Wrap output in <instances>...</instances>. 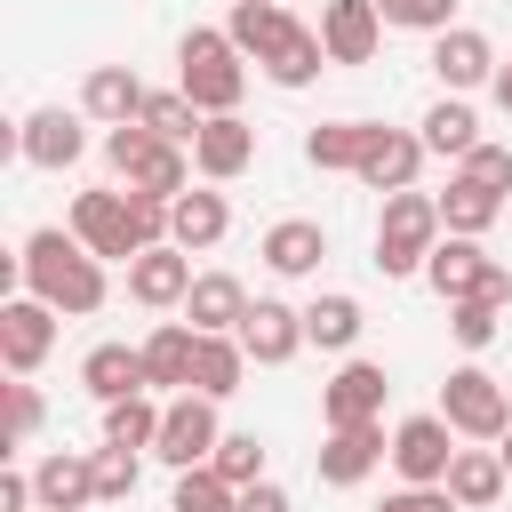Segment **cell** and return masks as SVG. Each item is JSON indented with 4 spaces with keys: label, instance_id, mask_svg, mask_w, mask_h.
Segmentation results:
<instances>
[{
    "label": "cell",
    "instance_id": "cell-1",
    "mask_svg": "<svg viewBox=\"0 0 512 512\" xmlns=\"http://www.w3.org/2000/svg\"><path fill=\"white\" fill-rule=\"evenodd\" d=\"M16 288H24V296H40V304H48V312H64V320L104 312V296H112L104 256H88V248L72 240V224H40V232L24 240V256H16Z\"/></svg>",
    "mask_w": 512,
    "mask_h": 512
},
{
    "label": "cell",
    "instance_id": "cell-2",
    "mask_svg": "<svg viewBox=\"0 0 512 512\" xmlns=\"http://www.w3.org/2000/svg\"><path fill=\"white\" fill-rule=\"evenodd\" d=\"M224 32H232V48H240L272 88H312V80H320V64H328L320 24H296L280 0H232Z\"/></svg>",
    "mask_w": 512,
    "mask_h": 512
},
{
    "label": "cell",
    "instance_id": "cell-3",
    "mask_svg": "<svg viewBox=\"0 0 512 512\" xmlns=\"http://www.w3.org/2000/svg\"><path fill=\"white\" fill-rule=\"evenodd\" d=\"M176 88L216 120V112H240V96H248V56L232 48V32L224 24H192L184 40H176Z\"/></svg>",
    "mask_w": 512,
    "mask_h": 512
},
{
    "label": "cell",
    "instance_id": "cell-4",
    "mask_svg": "<svg viewBox=\"0 0 512 512\" xmlns=\"http://www.w3.org/2000/svg\"><path fill=\"white\" fill-rule=\"evenodd\" d=\"M440 240H448L440 200L432 192H392L384 216H376V272L384 280H424V264H432Z\"/></svg>",
    "mask_w": 512,
    "mask_h": 512
},
{
    "label": "cell",
    "instance_id": "cell-5",
    "mask_svg": "<svg viewBox=\"0 0 512 512\" xmlns=\"http://www.w3.org/2000/svg\"><path fill=\"white\" fill-rule=\"evenodd\" d=\"M440 416H448L456 440L496 448V440L512 432V392H504V376H488L480 360H464V368H448V384H440Z\"/></svg>",
    "mask_w": 512,
    "mask_h": 512
},
{
    "label": "cell",
    "instance_id": "cell-6",
    "mask_svg": "<svg viewBox=\"0 0 512 512\" xmlns=\"http://www.w3.org/2000/svg\"><path fill=\"white\" fill-rule=\"evenodd\" d=\"M424 288L440 304H464V296H488V304H512V272L480 248V240H440L432 264H424Z\"/></svg>",
    "mask_w": 512,
    "mask_h": 512
},
{
    "label": "cell",
    "instance_id": "cell-7",
    "mask_svg": "<svg viewBox=\"0 0 512 512\" xmlns=\"http://www.w3.org/2000/svg\"><path fill=\"white\" fill-rule=\"evenodd\" d=\"M72 240L88 248V256H120V264H136L144 256V232H136V208H128V192H80L72 200Z\"/></svg>",
    "mask_w": 512,
    "mask_h": 512
},
{
    "label": "cell",
    "instance_id": "cell-8",
    "mask_svg": "<svg viewBox=\"0 0 512 512\" xmlns=\"http://www.w3.org/2000/svg\"><path fill=\"white\" fill-rule=\"evenodd\" d=\"M216 440H224V424H216V400H200V392H176V400H168V416H160V440H152V456H160L168 472H200V464L216 456Z\"/></svg>",
    "mask_w": 512,
    "mask_h": 512
},
{
    "label": "cell",
    "instance_id": "cell-9",
    "mask_svg": "<svg viewBox=\"0 0 512 512\" xmlns=\"http://www.w3.org/2000/svg\"><path fill=\"white\" fill-rule=\"evenodd\" d=\"M448 464H456V432H448V416L432 408V416H400L392 424V472H400V488H440L448 480Z\"/></svg>",
    "mask_w": 512,
    "mask_h": 512
},
{
    "label": "cell",
    "instance_id": "cell-10",
    "mask_svg": "<svg viewBox=\"0 0 512 512\" xmlns=\"http://www.w3.org/2000/svg\"><path fill=\"white\" fill-rule=\"evenodd\" d=\"M80 152H88V112H64V104L24 112V128H16V160L24 168L64 176V168H80Z\"/></svg>",
    "mask_w": 512,
    "mask_h": 512
},
{
    "label": "cell",
    "instance_id": "cell-11",
    "mask_svg": "<svg viewBox=\"0 0 512 512\" xmlns=\"http://www.w3.org/2000/svg\"><path fill=\"white\" fill-rule=\"evenodd\" d=\"M384 392H392L384 360H344V368L320 384V424H328V432H352V424H384Z\"/></svg>",
    "mask_w": 512,
    "mask_h": 512
},
{
    "label": "cell",
    "instance_id": "cell-12",
    "mask_svg": "<svg viewBox=\"0 0 512 512\" xmlns=\"http://www.w3.org/2000/svg\"><path fill=\"white\" fill-rule=\"evenodd\" d=\"M56 320H64V312H48L40 296L16 288V296L0 304V368H8V376H32V368L56 352Z\"/></svg>",
    "mask_w": 512,
    "mask_h": 512
},
{
    "label": "cell",
    "instance_id": "cell-13",
    "mask_svg": "<svg viewBox=\"0 0 512 512\" xmlns=\"http://www.w3.org/2000/svg\"><path fill=\"white\" fill-rule=\"evenodd\" d=\"M232 336H240V352H248L256 368H288V360L304 352V312H296L288 296H256Z\"/></svg>",
    "mask_w": 512,
    "mask_h": 512
},
{
    "label": "cell",
    "instance_id": "cell-14",
    "mask_svg": "<svg viewBox=\"0 0 512 512\" xmlns=\"http://www.w3.org/2000/svg\"><path fill=\"white\" fill-rule=\"evenodd\" d=\"M424 64H432L440 96H472V88H496V48H488V32H472V24L440 32Z\"/></svg>",
    "mask_w": 512,
    "mask_h": 512
},
{
    "label": "cell",
    "instance_id": "cell-15",
    "mask_svg": "<svg viewBox=\"0 0 512 512\" xmlns=\"http://www.w3.org/2000/svg\"><path fill=\"white\" fill-rule=\"evenodd\" d=\"M416 168H424V136H416V128H384V120H376V128H368V152H360V168H352V176H360L368 192H384V200H392V192H416Z\"/></svg>",
    "mask_w": 512,
    "mask_h": 512
},
{
    "label": "cell",
    "instance_id": "cell-16",
    "mask_svg": "<svg viewBox=\"0 0 512 512\" xmlns=\"http://www.w3.org/2000/svg\"><path fill=\"white\" fill-rule=\"evenodd\" d=\"M248 160H256V128L240 112H216L200 128V144H192V176L200 184H232V176H248Z\"/></svg>",
    "mask_w": 512,
    "mask_h": 512
},
{
    "label": "cell",
    "instance_id": "cell-17",
    "mask_svg": "<svg viewBox=\"0 0 512 512\" xmlns=\"http://www.w3.org/2000/svg\"><path fill=\"white\" fill-rule=\"evenodd\" d=\"M192 256L184 248H144L136 264H128V296L144 304V312H184V296H192Z\"/></svg>",
    "mask_w": 512,
    "mask_h": 512
},
{
    "label": "cell",
    "instance_id": "cell-18",
    "mask_svg": "<svg viewBox=\"0 0 512 512\" xmlns=\"http://www.w3.org/2000/svg\"><path fill=\"white\" fill-rule=\"evenodd\" d=\"M384 456H392V432H384V424H352V432H328L312 464H320V480H328V488H360Z\"/></svg>",
    "mask_w": 512,
    "mask_h": 512
},
{
    "label": "cell",
    "instance_id": "cell-19",
    "mask_svg": "<svg viewBox=\"0 0 512 512\" xmlns=\"http://www.w3.org/2000/svg\"><path fill=\"white\" fill-rule=\"evenodd\" d=\"M32 488H40V512H80L96 504V448H48L32 464Z\"/></svg>",
    "mask_w": 512,
    "mask_h": 512
},
{
    "label": "cell",
    "instance_id": "cell-20",
    "mask_svg": "<svg viewBox=\"0 0 512 512\" xmlns=\"http://www.w3.org/2000/svg\"><path fill=\"white\" fill-rule=\"evenodd\" d=\"M320 48H328V64H368V56L384 48L376 0H328V8H320Z\"/></svg>",
    "mask_w": 512,
    "mask_h": 512
},
{
    "label": "cell",
    "instance_id": "cell-21",
    "mask_svg": "<svg viewBox=\"0 0 512 512\" xmlns=\"http://www.w3.org/2000/svg\"><path fill=\"white\" fill-rule=\"evenodd\" d=\"M144 96H152V88H144L128 64H96V72L80 80V112H88L96 128H128V120L144 112Z\"/></svg>",
    "mask_w": 512,
    "mask_h": 512
},
{
    "label": "cell",
    "instance_id": "cell-22",
    "mask_svg": "<svg viewBox=\"0 0 512 512\" xmlns=\"http://www.w3.org/2000/svg\"><path fill=\"white\" fill-rule=\"evenodd\" d=\"M280 280H312L320 272V256H328V224H312V216H280L272 232H264V248H256Z\"/></svg>",
    "mask_w": 512,
    "mask_h": 512
},
{
    "label": "cell",
    "instance_id": "cell-23",
    "mask_svg": "<svg viewBox=\"0 0 512 512\" xmlns=\"http://www.w3.org/2000/svg\"><path fill=\"white\" fill-rule=\"evenodd\" d=\"M192 360H200V328L192 320H160L144 336V376L152 392H192Z\"/></svg>",
    "mask_w": 512,
    "mask_h": 512
},
{
    "label": "cell",
    "instance_id": "cell-24",
    "mask_svg": "<svg viewBox=\"0 0 512 512\" xmlns=\"http://www.w3.org/2000/svg\"><path fill=\"white\" fill-rule=\"evenodd\" d=\"M80 384H88V400H136V392H152V376H144V344H96L88 360H80Z\"/></svg>",
    "mask_w": 512,
    "mask_h": 512
},
{
    "label": "cell",
    "instance_id": "cell-25",
    "mask_svg": "<svg viewBox=\"0 0 512 512\" xmlns=\"http://www.w3.org/2000/svg\"><path fill=\"white\" fill-rule=\"evenodd\" d=\"M224 232H232V208H224V192H216V184L184 192V200H176V216H168V248H184V256H208Z\"/></svg>",
    "mask_w": 512,
    "mask_h": 512
},
{
    "label": "cell",
    "instance_id": "cell-26",
    "mask_svg": "<svg viewBox=\"0 0 512 512\" xmlns=\"http://www.w3.org/2000/svg\"><path fill=\"white\" fill-rule=\"evenodd\" d=\"M248 304H256V296H248L232 272H200L192 296H184V320H192L200 336H232V328L248 320Z\"/></svg>",
    "mask_w": 512,
    "mask_h": 512
},
{
    "label": "cell",
    "instance_id": "cell-27",
    "mask_svg": "<svg viewBox=\"0 0 512 512\" xmlns=\"http://www.w3.org/2000/svg\"><path fill=\"white\" fill-rule=\"evenodd\" d=\"M504 480H512V472H504L496 448H456V464H448L440 488H448L464 512H496V504H504Z\"/></svg>",
    "mask_w": 512,
    "mask_h": 512
},
{
    "label": "cell",
    "instance_id": "cell-28",
    "mask_svg": "<svg viewBox=\"0 0 512 512\" xmlns=\"http://www.w3.org/2000/svg\"><path fill=\"white\" fill-rule=\"evenodd\" d=\"M432 200H440L448 240H488V224L504 216V192H488V184H472V176H448V192H432Z\"/></svg>",
    "mask_w": 512,
    "mask_h": 512
},
{
    "label": "cell",
    "instance_id": "cell-29",
    "mask_svg": "<svg viewBox=\"0 0 512 512\" xmlns=\"http://www.w3.org/2000/svg\"><path fill=\"white\" fill-rule=\"evenodd\" d=\"M416 136H424V152H432V160H464L472 144H488V136H480V112H472L464 96H440V104L416 120Z\"/></svg>",
    "mask_w": 512,
    "mask_h": 512
},
{
    "label": "cell",
    "instance_id": "cell-30",
    "mask_svg": "<svg viewBox=\"0 0 512 512\" xmlns=\"http://www.w3.org/2000/svg\"><path fill=\"white\" fill-rule=\"evenodd\" d=\"M360 328H368V312H360V296H344V288H328V296L304 304V344H320V352H352Z\"/></svg>",
    "mask_w": 512,
    "mask_h": 512
},
{
    "label": "cell",
    "instance_id": "cell-31",
    "mask_svg": "<svg viewBox=\"0 0 512 512\" xmlns=\"http://www.w3.org/2000/svg\"><path fill=\"white\" fill-rule=\"evenodd\" d=\"M248 368H256V360L240 352V336H200V360H192V392L224 408V400L248 384Z\"/></svg>",
    "mask_w": 512,
    "mask_h": 512
},
{
    "label": "cell",
    "instance_id": "cell-32",
    "mask_svg": "<svg viewBox=\"0 0 512 512\" xmlns=\"http://www.w3.org/2000/svg\"><path fill=\"white\" fill-rule=\"evenodd\" d=\"M368 128H376V120H320V128L304 136V160H312L320 176H352L360 152H368Z\"/></svg>",
    "mask_w": 512,
    "mask_h": 512
},
{
    "label": "cell",
    "instance_id": "cell-33",
    "mask_svg": "<svg viewBox=\"0 0 512 512\" xmlns=\"http://www.w3.org/2000/svg\"><path fill=\"white\" fill-rule=\"evenodd\" d=\"M136 120H144V128H152L160 144H184V152H192V144H200V128H208V112H200V104H192L184 88H152Z\"/></svg>",
    "mask_w": 512,
    "mask_h": 512
},
{
    "label": "cell",
    "instance_id": "cell-34",
    "mask_svg": "<svg viewBox=\"0 0 512 512\" xmlns=\"http://www.w3.org/2000/svg\"><path fill=\"white\" fill-rule=\"evenodd\" d=\"M160 416H168V408H160L152 392H136V400H112V408H104V440H112V448H144V456H152V440H160Z\"/></svg>",
    "mask_w": 512,
    "mask_h": 512
},
{
    "label": "cell",
    "instance_id": "cell-35",
    "mask_svg": "<svg viewBox=\"0 0 512 512\" xmlns=\"http://www.w3.org/2000/svg\"><path fill=\"white\" fill-rule=\"evenodd\" d=\"M168 512H240V488H232L216 464H200V472H176Z\"/></svg>",
    "mask_w": 512,
    "mask_h": 512
},
{
    "label": "cell",
    "instance_id": "cell-36",
    "mask_svg": "<svg viewBox=\"0 0 512 512\" xmlns=\"http://www.w3.org/2000/svg\"><path fill=\"white\" fill-rule=\"evenodd\" d=\"M136 480H144V448H96V504H128L136 496Z\"/></svg>",
    "mask_w": 512,
    "mask_h": 512
},
{
    "label": "cell",
    "instance_id": "cell-37",
    "mask_svg": "<svg viewBox=\"0 0 512 512\" xmlns=\"http://www.w3.org/2000/svg\"><path fill=\"white\" fill-rule=\"evenodd\" d=\"M376 16L392 24V32H456V0H376Z\"/></svg>",
    "mask_w": 512,
    "mask_h": 512
},
{
    "label": "cell",
    "instance_id": "cell-38",
    "mask_svg": "<svg viewBox=\"0 0 512 512\" xmlns=\"http://www.w3.org/2000/svg\"><path fill=\"white\" fill-rule=\"evenodd\" d=\"M496 320H504V304H488V296L448 304V336H456L464 352H488V344H496Z\"/></svg>",
    "mask_w": 512,
    "mask_h": 512
},
{
    "label": "cell",
    "instance_id": "cell-39",
    "mask_svg": "<svg viewBox=\"0 0 512 512\" xmlns=\"http://www.w3.org/2000/svg\"><path fill=\"white\" fill-rule=\"evenodd\" d=\"M208 464H216L232 488H256V480H264V440H256V432H224Z\"/></svg>",
    "mask_w": 512,
    "mask_h": 512
},
{
    "label": "cell",
    "instance_id": "cell-40",
    "mask_svg": "<svg viewBox=\"0 0 512 512\" xmlns=\"http://www.w3.org/2000/svg\"><path fill=\"white\" fill-rule=\"evenodd\" d=\"M40 392H32V376H8V432H0V448H24L32 432H40Z\"/></svg>",
    "mask_w": 512,
    "mask_h": 512
},
{
    "label": "cell",
    "instance_id": "cell-41",
    "mask_svg": "<svg viewBox=\"0 0 512 512\" xmlns=\"http://www.w3.org/2000/svg\"><path fill=\"white\" fill-rule=\"evenodd\" d=\"M152 144H160V136H152L144 120H128V128H104V160H112V176L128 184V176H136V160H144Z\"/></svg>",
    "mask_w": 512,
    "mask_h": 512
},
{
    "label": "cell",
    "instance_id": "cell-42",
    "mask_svg": "<svg viewBox=\"0 0 512 512\" xmlns=\"http://www.w3.org/2000/svg\"><path fill=\"white\" fill-rule=\"evenodd\" d=\"M456 176H472V184H488V192H512V144H472V152L456 160Z\"/></svg>",
    "mask_w": 512,
    "mask_h": 512
},
{
    "label": "cell",
    "instance_id": "cell-43",
    "mask_svg": "<svg viewBox=\"0 0 512 512\" xmlns=\"http://www.w3.org/2000/svg\"><path fill=\"white\" fill-rule=\"evenodd\" d=\"M376 512H464V504H456L448 488H392Z\"/></svg>",
    "mask_w": 512,
    "mask_h": 512
},
{
    "label": "cell",
    "instance_id": "cell-44",
    "mask_svg": "<svg viewBox=\"0 0 512 512\" xmlns=\"http://www.w3.org/2000/svg\"><path fill=\"white\" fill-rule=\"evenodd\" d=\"M240 512H296V504H288L280 480H256V488H240Z\"/></svg>",
    "mask_w": 512,
    "mask_h": 512
},
{
    "label": "cell",
    "instance_id": "cell-45",
    "mask_svg": "<svg viewBox=\"0 0 512 512\" xmlns=\"http://www.w3.org/2000/svg\"><path fill=\"white\" fill-rule=\"evenodd\" d=\"M488 96H496V112L512 120V64H496V88H488Z\"/></svg>",
    "mask_w": 512,
    "mask_h": 512
},
{
    "label": "cell",
    "instance_id": "cell-46",
    "mask_svg": "<svg viewBox=\"0 0 512 512\" xmlns=\"http://www.w3.org/2000/svg\"><path fill=\"white\" fill-rule=\"evenodd\" d=\"M496 456H504V472H512V432H504V440H496Z\"/></svg>",
    "mask_w": 512,
    "mask_h": 512
},
{
    "label": "cell",
    "instance_id": "cell-47",
    "mask_svg": "<svg viewBox=\"0 0 512 512\" xmlns=\"http://www.w3.org/2000/svg\"><path fill=\"white\" fill-rule=\"evenodd\" d=\"M280 8H288V0H280Z\"/></svg>",
    "mask_w": 512,
    "mask_h": 512
}]
</instances>
